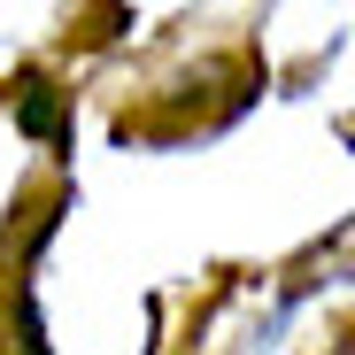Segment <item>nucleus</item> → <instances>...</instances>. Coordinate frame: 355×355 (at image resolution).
<instances>
[{"label": "nucleus", "instance_id": "nucleus-1", "mask_svg": "<svg viewBox=\"0 0 355 355\" xmlns=\"http://www.w3.org/2000/svg\"><path fill=\"white\" fill-rule=\"evenodd\" d=\"M8 108H16V124L39 139V147H54V155H62L70 147V116H62V93H54L39 70L31 78H16V93H8Z\"/></svg>", "mask_w": 355, "mask_h": 355}]
</instances>
